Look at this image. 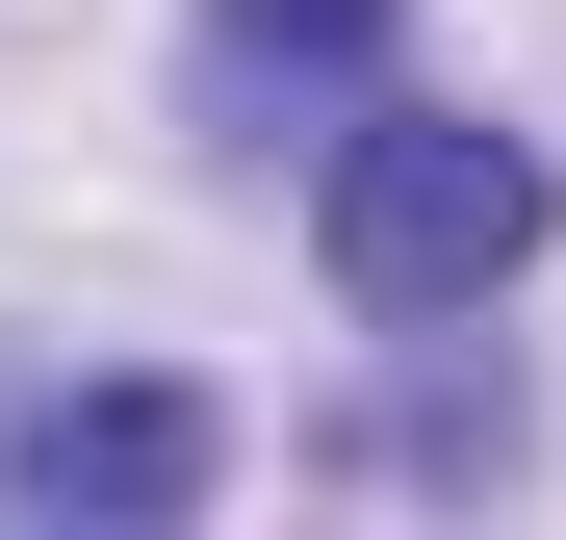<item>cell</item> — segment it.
I'll list each match as a JSON object with an SVG mask.
<instances>
[{
	"label": "cell",
	"mask_w": 566,
	"mask_h": 540,
	"mask_svg": "<svg viewBox=\"0 0 566 540\" xmlns=\"http://www.w3.org/2000/svg\"><path fill=\"white\" fill-rule=\"evenodd\" d=\"M387 27H412V0H207L180 52H207V104H283V77H360Z\"/></svg>",
	"instance_id": "cell-3"
},
{
	"label": "cell",
	"mask_w": 566,
	"mask_h": 540,
	"mask_svg": "<svg viewBox=\"0 0 566 540\" xmlns=\"http://www.w3.org/2000/svg\"><path fill=\"white\" fill-rule=\"evenodd\" d=\"M207 387H27L0 412V515H207Z\"/></svg>",
	"instance_id": "cell-2"
},
{
	"label": "cell",
	"mask_w": 566,
	"mask_h": 540,
	"mask_svg": "<svg viewBox=\"0 0 566 540\" xmlns=\"http://www.w3.org/2000/svg\"><path fill=\"white\" fill-rule=\"evenodd\" d=\"M310 232H335V284H360V309H490L515 257H541V155H515V129H463V104H360Z\"/></svg>",
	"instance_id": "cell-1"
}]
</instances>
